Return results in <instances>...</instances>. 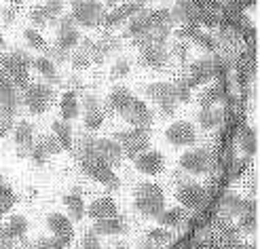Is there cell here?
<instances>
[{"label": "cell", "instance_id": "816d5d0a", "mask_svg": "<svg viewBox=\"0 0 260 249\" xmlns=\"http://www.w3.org/2000/svg\"><path fill=\"white\" fill-rule=\"evenodd\" d=\"M0 249H15V247H13V241H0Z\"/></svg>", "mask_w": 260, "mask_h": 249}, {"label": "cell", "instance_id": "9a60e30c", "mask_svg": "<svg viewBox=\"0 0 260 249\" xmlns=\"http://www.w3.org/2000/svg\"><path fill=\"white\" fill-rule=\"evenodd\" d=\"M59 23V36H57V45L66 51H72L74 47H79L81 43V32H79V25L74 23L72 15L66 13V15H61L57 19Z\"/></svg>", "mask_w": 260, "mask_h": 249}, {"label": "cell", "instance_id": "277c9868", "mask_svg": "<svg viewBox=\"0 0 260 249\" xmlns=\"http://www.w3.org/2000/svg\"><path fill=\"white\" fill-rule=\"evenodd\" d=\"M70 7L74 23L83 25V28H98L108 13L102 0H70Z\"/></svg>", "mask_w": 260, "mask_h": 249}, {"label": "cell", "instance_id": "f1b7e54d", "mask_svg": "<svg viewBox=\"0 0 260 249\" xmlns=\"http://www.w3.org/2000/svg\"><path fill=\"white\" fill-rule=\"evenodd\" d=\"M32 68L41 74L43 78H47V81L53 85V83H57L59 81V76H57V65L51 61L47 55H41V57H34L32 59Z\"/></svg>", "mask_w": 260, "mask_h": 249}, {"label": "cell", "instance_id": "74e56055", "mask_svg": "<svg viewBox=\"0 0 260 249\" xmlns=\"http://www.w3.org/2000/svg\"><path fill=\"white\" fill-rule=\"evenodd\" d=\"M41 146H43V150L49 154V156H55V154H61L63 152V148H61V144L55 139V135L51 133V135H43L41 139Z\"/></svg>", "mask_w": 260, "mask_h": 249}, {"label": "cell", "instance_id": "7dc6e473", "mask_svg": "<svg viewBox=\"0 0 260 249\" xmlns=\"http://www.w3.org/2000/svg\"><path fill=\"white\" fill-rule=\"evenodd\" d=\"M176 106H178V101H176V99L159 103V112H161L163 119H172V116L176 114Z\"/></svg>", "mask_w": 260, "mask_h": 249}, {"label": "cell", "instance_id": "d590c367", "mask_svg": "<svg viewBox=\"0 0 260 249\" xmlns=\"http://www.w3.org/2000/svg\"><path fill=\"white\" fill-rule=\"evenodd\" d=\"M15 203H17V196L13 192V188L7 184H0V218L5 214H9Z\"/></svg>", "mask_w": 260, "mask_h": 249}, {"label": "cell", "instance_id": "11a10c76", "mask_svg": "<svg viewBox=\"0 0 260 249\" xmlns=\"http://www.w3.org/2000/svg\"><path fill=\"white\" fill-rule=\"evenodd\" d=\"M0 184H5V180H3V175H0Z\"/></svg>", "mask_w": 260, "mask_h": 249}, {"label": "cell", "instance_id": "db71d44e", "mask_svg": "<svg viewBox=\"0 0 260 249\" xmlns=\"http://www.w3.org/2000/svg\"><path fill=\"white\" fill-rule=\"evenodd\" d=\"M5 47H7V41H5L3 36H0V49H5Z\"/></svg>", "mask_w": 260, "mask_h": 249}, {"label": "cell", "instance_id": "603a6c76", "mask_svg": "<svg viewBox=\"0 0 260 249\" xmlns=\"http://www.w3.org/2000/svg\"><path fill=\"white\" fill-rule=\"evenodd\" d=\"M157 220H159V226L163 228H180L182 224H186L188 211L184 207H170V209H163Z\"/></svg>", "mask_w": 260, "mask_h": 249}, {"label": "cell", "instance_id": "8992f818", "mask_svg": "<svg viewBox=\"0 0 260 249\" xmlns=\"http://www.w3.org/2000/svg\"><path fill=\"white\" fill-rule=\"evenodd\" d=\"M114 141H119L123 156L136 159L150 146V127H129L127 131H119Z\"/></svg>", "mask_w": 260, "mask_h": 249}, {"label": "cell", "instance_id": "f546056e", "mask_svg": "<svg viewBox=\"0 0 260 249\" xmlns=\"http://www.w3.org/2000/svg\"><path fill=\"white\" fill-rule=\"evenodd\" d=\"M226 91L222 85H212V87H205L201 93H199V106L201 108H212V106H218L220 101L224 99Z\"/></svg>", "mask_w": 260, "mask_h": 249}, {"label": "cell", "instance_id": "f35d334b", "mask_svg": "<svg viewBox=\"0 0 260 249\" xmlns=\"http://www.w3.org/2000/svg\"><path fill=\"white\" fill-rule=\"evenodd\" d=\"M129 72H132V63H129V59L121 57V59H116V61L112 63L110 78H112V81H116V78H125Z\"/></svg>", "mask_w": 260, "mask_h": 249}, {"label": "cell", "instance_id": "4316f807", "mask_svg": "<svg viewBox=\"0 0 260 249\" xmlns=\"http://www.w3.org/2000/svg\"><path fill=\"white\" fill-rule=\"evenodd\" d=\"M197 121L203 129H214V127H220L224 121V110L218 108V106H212V108H201L197 112Z\"/></svg>", "mask_w": 260, "mask_h": 249}, {"label": "cell", "instance_id": "7a4b0ae2", "mask_svg": "<svg viewBox=\"0 0 260 249\" xmlns=\"http://www.w3.org/2000/svg\"><path fill=\"white\" fill-rule=\"evenodd\" d=\"M134 207L138 209V214L144 218H154L157 220L159 214L165 209V192L159 184L154 182H142L136 188L134 194Z\"/></svg>", "mask_w": 260, "mask_h": 249}, {"label": "cell", "instance_id": "5b68a950", "mask_svg": "<svg viewBox=\"0 0 260 249\" xmlns=\"http://www.w3.org/2000/svg\"><path fill=\"white\" fill-rule=\"evenodd\" d=\"M79 165H81V169H83V171H85L91 180L100 182V184L106 186L108 190H119V188H121V180H119V175L114 173V169L108 167L106 163L98 161L95 156L81 152V154H79Z\"/></svg>", "mask_w": 260, "mask_h": 249}, {"label": "cell", "instance_id": "d6986e66", "mask_svg": "<svg viewBox=\"0 0 260 249\" xmlns=\"http://www.w3.org/2000/svg\"><path fill=\"white\" fill-rule=\"evenodd\" d=\"M170 51L165 49V45H154V47H146L142 49V55H140V63L144 68L150 70H163L167 63H170Z\"/></svg>", "mask_w": 260, "mask_h": 249}, {"label": "cell", "instance_id": "9c48e42d", "mask_svg": "<svg viewBox=\"0 0 260 249\" xmlns=\"http://www.w3.org/2000/svg\"><path fill=\"white\" fill-rule=\"evenodd\" d=\"M176 199L178 203L186 209V211H194V209H201L205 199H207V190L197 184V182H186V184H180L176 190Z\"/></svg>", "mask_w": 260, "mask_h": 249}, {"label": "cell", "instance_id": "ffe728a7", "mask_svg": "<svg viewBox=\"0 0 260 249\" xmlns=\"http://www.w3.org/2000/svg\"><path fill=\"white\" fill-rule=\"evenodd\" d=\"M116 214H119V209H116V203H114V199H110V196H100V199H95L85 211V216H89L95 222L104 220V218H110V216H116Z\"/></svg>", "mask_w": 260, "mask_h": 249}, {"label": "cell", "instance_id": "cb8c5ba5", "mask_svg": "<svg viewBox=\"0 0 260 249\" xmlns=\"http://www.w3.org/2000/svg\"><path fill=\"white\" fill-rule=\"evenodd\" d=\"M93 230L98 234H121L127 230V220L123 216H110V218H104V220H98Z\"/></svg>", "mask_w": 260, "mask_h": 249}, {"label": "cell", "instance_id": "44dd1931", "mask_svg": "<svg viewBox=\"0 0 260 249\" xmlns=\"http://www.w3.org/2000/svg\"><path fill=\"white\" fill-rule=\"evenodd\" d=\"M59 114H61V121H66V123L79 119V114H81V101H79V95H76V91L68 89L66 93L61 95Z\"/></svg>", "mask_w": 260, "mask_h": 249}, {"label": "cell", "instance_id": "7402d4cb", "mask_svg": "<svg viewBox=\"0 0 260 249\" xmlns=\"http://www.w3.org/2000/svg\"><path fill=\"white\" fill-rule=\"evenodd\" d=\"M132 99H134L132 91H129L127 87H121L119 85V87H114L110 91V95H108V108H110L112 114H121L123 116V112L129 108Z\"/></svg>", "mask_w": 260, "mask_h": 249}, {"label": "cell", "instance_id": "8fae6325", "mask_svg": "<svg viewBox=\"0 0 260 249\" xmlns=\"http://www.w3.org/2000/svg\"><path fill=\"white\" fill-rule=\"evenodd\" d=\"M216 74H218V63H216V59L203 57V59H197V61L190 63V72H188V76L184 78V83L192 89V87H197V85H203V83H207V81H212Z\"/></svg>", "mask_w": 260, "mask_h": 249}, {"label": "cell", "instance_id": "681fc988", "mask_svg": "<svg viewBox=\"0 0 260 249\" xmlns=\"http://www.w3.org/2000/svg\"><path fill=\"white\" fill-rule=\"evenodd\" d=\"M11 119H7V116H3V114H0V139H3L7 133H9V131H11Z\"/></svg>", "mask_w": 260, "mask_h": 249}, {"label": "cell", "instance_id": "1f68e13d", "mask_svg": "<svg viewBox=\"0 0 260 249\" xmlns=\"http://www.w3.org/2000/svg\"><path fill=\"white\" fill-rule=\"evenodd\" d=\"M51 133L55 135V139L61 144L63 150L72 148V127H70V123H66V121H53V125H51Z\"/></svg>", "mask_w": 260, "mask_h": 249}, {"label": "cell", "instance_id": "ac0fdd59", "mask_svg": "<svg viewBox=\"0 0 260 249\" xmlns=\"http://www.w3.org/2000/svg\"><path fill=\"white\" fill-rule=\"evenodd\" d=\"M13 137H15V148H17V156L19 159H28L30 150L34 146V127L28 121H19L13 131Z\"/></svg>", "mask_w": 260, "mask_h": 249}, {"label": "cell", "instance_id": "83f0119b", "mask_svg": "<svg viewBox=\"0 0 260 249\" xmlns=\"http://www.w3.org/2000/svg\"><path fill=\"white\" fill-rule=\"evenodd\" d=\"M239 146L243 150L245 156H254L256 150H258V135H256V131L250 127V125H241L239 127Z\"/></svg>", "mask_w": 260, "mask_h": 249}, {"label": "cell", "instance_id": "60d3db41", "mask_svg": "<svg viewBox=\"0 0 260 249\" xmlns=\"http://www.w3.org/2000/svg\"><path fill=\"white\" fill-rule=\"evenodd\" d=\"M70 63H72V68L74 70H87L89 65H91V57L85 53V51H74V53L70 55Z\"/></svg>", "mask_w": 260, "mask_h": 249}, {"label": "cell", "instance_id": "ab89813d", "mask_svg": "<svg viewBox=\"0 0 260 249\" xmlns=\"http://www.w3.org/2000/svg\"><path fill=\"white\" fill-rule=\"evenodd\" d=\"M45 55L57 65V63H63V61H68V59H70V51L61 49L59 45H53V47L49 45V49H47V53H45Z\"/></svg>", "mask_w": 260, "mask_h": 249}, {"label": "cell", "instance_id": "7c38bea8", "mask_svg": "<svg viewBox=\"0 0 260 249\" xmlns=\"http://www.w3.org/2000/svg\"><path fill=\"white\" fill-rule=\"evenodd\" d=\"M165 139L176 148H184V146H192L197 141V131L188 121H178L172 123L165 131Z\"/></svg>", "mask_w": 260, "mask_h": 249}, {"label": "cell", "instance_id": "6da1fadb", "mask_svg": "<svg viewBox=\"0 0 260 249\" xmlns=\"http://www.w3.org/2000/svg\"><path fill=\"white\" fill-rule=\"evenodd\" d=\"M30 68H32V57L21 49L0 55V70H3V74L13 83L15 89H25L30 85Z\"/></svg>", "mask_w": 260, "mask_h": 249}, {"label": "cell", "instance_id": "ba28073f", "mask_svg": "<svg viewBox=\"0 0 260 249\" xmlns=\"http://www.w3.org/2000/svg\"><path fill=\"white\" fill-rule=\"evenodd\" d=\"M180 169L190 175H203L212 169V154L205 148H192L182 154L180 159Z\"/></svg>", "mask_w": 260, "mask_h": 249}, {"label": "cell", "instance_id": "c3c4849f", "mask_svg": "<svg viewBox=\"0 0 260 249\" xmlns=\"http://www.w3.org/2000/svg\"><path fill=\"white\" fill-rule=\"evenodd\" d=\"M0 15H3V23L9 28V25H13V21L17 19V7H11V5H9V7L3 9V13H0Z\"/></svg>", "mask_w": 260, "mask_h": 249}, {"label": "cell", "instance_id": "f5cc1de1", "mask_svg": "<svg viewBox=\"0 0 260 249\" xmlns=\"http://www.w3.org/2000/svg\"><path fill=\"white\" fill-rule=\"evenodd\" d=\"M7 3H9L11 7H19V5H23V0H7Z\"/></svg>", "mask_w": 260, "mask_h": 249}, {"label": "cell", "instance_id": "b9f144b4", "mask_svg": "<svg viewBox=\"0 0 260 249\" xmlns=\"http://www.w3.org/2000/svg\"><path fill=\"white\" fill-rule=\"evenodd\" d=\"M28 159H30L36 167H43V165L49 161V154L43 150L41 141H34V146H32V150H30V156H28Z\"/></svg>", "mask_w": 260, "mask_h": 249}, {"label": "cell", "instance_id": "d4e9b609", "mask_svg": "<svg viewBox=\"0 0 260 249\" xmlns=\"http://www.w3.org/2000/svg\"><path fill=\"white\" fill-rule=\"evenodd\" d=\"M146 95H148V99L157 101V106H159L163 101L176 99V87L172 83H152L146 87Z\"/></svg>", "mask_w": 260, "mask_h": 249}, {"label": "cell", "instance_id": "836d02e7", "mask_svg": "<svg viewBox=\"0 0 260 249\" xmlns=\"http://www.w3.org/2000/svg\"><path fill=\"white\" fill-rule=\"evenodd\" d=\"M28 220H25L23 216H19V214H15L11 220H9V224L5 226L7 228V232L11 234V239L13 241H17V239H23L25 237V232H28Z\"/></svg>", "mask_w": 260, "mask_h": 249}, {"label": "cell", "instance_id": "7bdbcfd3", "mask_svg": "<svg viewBox=\"0 0 260 249\" xmlns=\"http://www.w3.org/2000/svg\"><path fill=\"white\" fill-rule=\"evenodd\" d=\"M192 41L197 43V45H201L205 51H216V47H218V41L214 36H210V34H205V32H201V30H197V34L192 36Z\"/></svg>", "mask_w": 260, "mask_h": 249}, {"label": "cell", "instance_id": "484cf974", "mask_svg": "<svg viewBox=\"0 0 260 249\" xmlns=\"http://www.w3.org/2000/svg\"><path fill=\"white\" fill-rule=\"evenodd\" d=\"M63 207L68 209V218L70 220H83L85 218L87 207H85V201H83V196H81L79 190H72L68 194H63Z\"/></svg>", "mask_w": 260, "mask_h": 249}, {"label": "cell", "instance_id": "2e32d148", "mask_svg": "<svg viewBox=\"0 0 260 249\" xmlns=\"http://www.w3.org/2000/svg\"><path fill=\"white\" fill-rule=\"evenodd\" d=\"M47 226L51 230V234L66 247L72 243L74 239V226H72V220L68 216H63V214H51L47 218Z\"/></svg>", "mask_w": 260, "mask_h": 249}, {"label": "cell", "instance_id": "ee69618b", "mask_svg": "<svg viewBox=\"0 0 260 249\" xmlns=\"http://www.w3.org/2000/svg\"><path fill=\"white\" fill-rule=\"evenodd\" d=\"M28 249H63V245L55 237H51V239H36Z\"/></svg>", "mask_w": 260, "mask_h": 249}, {"label": "cell", "instance_id": "4dcf8cb0", "mask_svg": "<svg viewBox=\"0 0 260 249\" xmlns=\"http://www.w3.org/2000/svg\"><path fill=\"white\" fill-rule=\"evenodd\" d=\"M30 21H32V28H36V30H43V28H49V25L57 23L45 5H34L30 9Z\"/></svg>", "mask_w": 260, "mask_h": 249}, {"label": "cell", "instance_id": "5bb4252c", "mask_svg": "<svg viewBox=\"0 0 260 249\" xmlns=\"http://www.w3.org/2000/svg\"><path fill=\"white\" fill-rule=\"evenodd\" d=\"M123 119L129 123V127H150L154 114H152V108L144 99L134 97L132 103H129V108L123 112Z\"/></svg>", "mask_w": 260, "mask_h": 249}, {"label": "cell", "instance_id": "30bf717a", "mask_svg": "<svg viewBox=\"0 0 260 249\" xmlns=\"http://www.w3.org/2000/svg\"><path fill=\"white\" fill-rule=\"evenodd\" d=\"M142 11H146V7H144V3H142V0H136V3H125V5H121V7H114V11L106 13V17H104L102 25H106L108 30L119 28V25L127 23L132 17L140 15Z\"/></svg>", "mask_w": 260, "mask_h": 249}, {"label": "cell", "instance_id": "d6a6232c", "mask_svg": "<svg viewBox=\"0 0 260 249\" xmlns=\"http://www.w3.org/2000/svg\"><path fill=\"white\" fill-rule=\"evenodd\" d=\"M243 205H245V199H241L235 192H226L222 196V203H220V207L224 209L226 216H239L243 211Z\"/></svg>", "mask_w": 260, "mask_h": 249}, {"label": "cell", "instance_id": "f907efd6", "mask_svg": "<svg viewBox=\"0 0 260 249\" xmlns=\"http://www.w3.org/2000/svg\"><path fill=\"white\" fill-rule=\"evenodd\" d=\"M174 182H176V184L180 186V184H186V182H190V175H186L184 171H178V173H174Z\"/></svg>", "mask_w": 260, "mask_h": 249}, {"label": "cell", "instance_id": "4fadbf2b", "mask_svg": "<svg viewBox=\"0 0 260 249\" xmlns=\"http://www.w3.org/2000/svg\"><path fill=\"white\" fill-rule=\"evenodd\" d=\"M104 119H106V110L102 108V101L91 95L85 93L83 95V123L89 131H98L104 125Z\"/></svg>", "mask_w": 260, "mask_h": 249}, {"label": "cell", "instance_id": "f6af8a7d", "mask_svg": "<svg viewBox=\"0 0 260 249\" xmlns=\"http://www.w3.org/2000/svg\"><path fill=\"white\" fill-rule=\"evenodd\" d=\"M81 249H100V237H98L95 230H87V232L83 234Z\"/></svg>", "mask_w": 260, "mask_h": 249}, {"label": "cell", "instance_id": "3957f363", "mask_svg": "<svg viewBox=\"0 0 260 249\" xmlns=\"http://www.w3.org/2000/svg\"><path fill=\"white\" fill-rule=\"evenodd\" d=\"M81 152L85 154H91L95 156L98 161L106 163L108 167H119L123 163V150L119 146V141L114 139H106V137H85L83 139V146H81Z\"/></svg>", "mask_w": 260, "mask_h": 249}, {"label": "cell", "instance_id": "e0dca14e", "mask_svg": "<svg viewBox=\"0 0 260 249\" xmlns=\"http://www.w3.org/2000/svg\"><path fill=\"white\" fill-rule=\"evenodd\" d=\"M134 165L144 175H159L165 171V156L159 150H146L134 159Z\"/></svg>", "mask_w": 260, "mask_h": 249}, {"label": "cell", "instance_id": "52a82bcc", "mask_svg": "<svg viewBox=\"0 0 260 249\" xmlns=\"http://www.w3.org/2000/svg\"><path fill=\"white\" fill-rule=\"evenodd\" d=\"M55 99V91L51 85L45 83H30L23 89V101L32 114H43Z\"/></svg>", "mask_w": 260, "mask_h": 249}, {"label": "cell", "instance_id": "bcb514c9", "mask_svg": "<svg viewBox=\"0 0 260 249\" xmlns=\"http://www.w3.org/2000/svg\"><path fill=\"white\" fill-rule=\"evenodd\" d=\"M176 87V101H182V103H186V101H190V87L182 81V83H178V85H174Z\"/></svg>", "mask_w": 260, "mask_h": 249}, {"label": "cell", "instance_id": "8d00e7d4", "mask_svg": "<svg viewBox=\"0 0 260 249\" xmlns=\"http://www.w3.org/2000/svg\"><path fill=\"white\" fill-rule=\"evenodd\" d=\"M146 239L150 241V245L161 247V245H165V243L172 241V232L167 230V228H163V226H157V228H150V230H148Z\"/></svg>", "mask_w": 260, "mask_h": 249}, {"label": "cell", "instance_id": "e575fe53", "mask_svg": "<svg viewBox=\"0 0 260 249\" xmlns=\"http://www.w3.org/2000/svg\"><path fill=\"white\" fill-rule=\"evenodd\" d=\"M23 38H25V43H28V47L30 49H34V51H41V53H47V49H49V43L45 41V36L38 32L36 28H25L23 30Z\"/></svg>", "mask_w": 260, "mask_h": 249}]
</instances>
